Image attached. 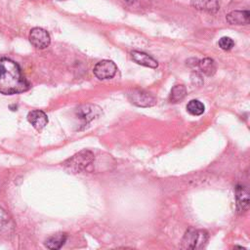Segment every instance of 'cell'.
Returning a JSON list of instances; mask_svg holds the SVG:
<instances>
[{
  "label": "cell",
  "mask_w": 250,
  "mask_h": 250,
  "mask_svg": "<svg viewBox=\"0 0 250 250\" xmlns=\"http://www.w3.org/2000/svg\"><path fill=\"white\" fill-rule=\"evenodd\" d=\"M128 98L132 104L138 106H151L156 103L152 95L140 90H134L133 92L128 94Z\"/></svg>",
  "instance_id": "obj_6"
},
{
  "label": "cell",
  "mask_w": 250,
  "mask_h": 250,
  "mask_svg": "<svg viewBox=\"0 0 250 250\" xmlns=\"http://www.w3.org/2000/svg\"><path fill=\"white\" fill-rule=\"evenodd\" d=\"M29 83L21 73L17 62L8 59H0V93L14 95L27 91Z\"/></svg>",
  "instance_id": "obj_1"
},
{
  "label": "cell",
  "mask_w": 250,
  "mask_h": 250,
  "mask_svg": "<svg viewBox=\"0 0 250 250\" xmlns=\"http://www.w3.org/2000/svg\"><path fill=\"white\" fill-rule=\"evenodd\" d=\"M208 240V233L205 230H198L193 228L188 229L182 240L184 249H199L205 246Z\"/></svg>",
  "instance_id": "obj_3"
},
{
  "label": "cell",
  "mask_w": 250,
  "mask_h": 250,
  "mask_svg": "<svg viewBox=\"0 0 250 250\" xmlns=\"http://www.w3.org/2000/svg\"><path fill=\"white\" fill-rule=\"evenodd\" d=\"M187 95V90L184 85H175L170 94V101L172 103H178L182 101Z\"/></svg>",
  "instance_id": "obj_16"
},
{
  "label": "cell",
  "mask_w": 250,
  "mask_h": 250,
  "mask_svg": "<svg viewBox=\"0 0 250 250\" xmlns=\"http://www.w3.org/2000/svg\"><path fill=\"white\" fill-rule=\"evenodd\" d=\"M101 114V108L94 104H83L76 109V115L84 123L92 121Z\"/></svg>",
  "instance_id": "obj_7"
},
{
  "label": "cell",
  "mask_w": 250,
  "mask_h": 250,
  "mask_svg": "<svg viewBox=\"0 0 250 250\" xmlns=\"http://www.w3.org/2000/svg\"><path fill=\"white\" fill-rule=\"evenodd\" d=\"M94 160V153L88 149H84L74 154L63 162V166L68 171L77 173L84 170Z\"/></svg>",
  "instance_id": "obj_2"
},
{
  "label": "cell",
  "mask_w": 250,
  "mask_h": 250,
  "mask_svg": "<svg viewBox=\"0 0 250 250\" xmlns=\"http://www.w3.org/2000/svg\"><path fill=\"white\" fill-rule=\"evenodd\" d=\"M226 20L230 24H248L250 21V12L244 11H231L226 17Z\"/></svg>",
  "instance_id": "obj_9"
},
{
  "label": "cell",
  "mask_w": 250,
  "mask_h": 250,
  "mask_svg": "<svg viewBox=\"0 0 250 250\" xmlns=\"http://www.w3.org/2000/svg\"><path fill=\"white\" fill-rule=\"evenodd\" d=\"M127 2H132V1H134V0H126Z\"/></svg>",
  "instance_id": "obj_19"
},
{
  "label": "cell",
  "mask_w": 250,
  "mask_h": 250,
  "mask_svg": "<svg viewBox=\"0 0 250 250\" xmlns=\"http://www.w3.org/2000/svg\"><path fill=\"white\" fill-rule=\"evenodd\" d=\"M27 120L37 131H40L47 125L48 116L44 111L39 109H34L28 112Z\"/></svg>",
  "instance_id": "obj_8"
},
{
  "label": "cell",
  "mask_w": 250,
  "mask_h": 250,
  "mask_svg": "<svg viewBox=\"0 0 250 250\" xmlns=\"http://www.w3.org/2000/svg\"><path fill=\"white\" fill-rule=\"evenodd\" d=\"M131 58L132 60L141 65L155 68L158 65V62L156 60H154L152 57L147 55L146 53L140 52V51H133L131 52Z\"/></svg>",
  "instance_id": "obj_10"
},
{
  "label": "cell",
  "mask_w": 250,
  "mask_h": 250,
  "mask_svg": "<svg viewBox=\"0 0 250 250\" xmlns=\"http://www.w3.org/2000/svg\"><path fill=\"white\" fill-rule=\"evenodd\" d=\"M116 71H117L116 64L109 60H103L99 62L93 69L95 76L100 80L112 78L115 75Z\"/></svg>",
  "instance_id": "obj_4"
},
{
  "label": "cell",
  "mask_w": 250,
  "mask_h": 250,
  "mask_svg": "<svg viewBox=\"0 0 250 250\" xmlns=\"http://www.w3.org/2000/svg\"><path fill=\"white\" fill-rule=\"evenodd\" d=\"M67 239V235L64 232H58L45 240V246L51 250H58L62 247Z\"/></svg>",
  "instance_id": "obj_12"
},
{
  "label": "cell",
  "mask_w": 250,
  "mask_h": 250,
  "mask_svg": "<svg viewBox=\"0 0 250 250\" xmlns=\"http://www.w3.org/2000/svg\"><path fill=\"white\" fill-rule=\"evenodd\" d=\"M8 215L4 212V210L0 209V224L3 225V224H6L8 223Z\"/></svg>",
  "instance_id": "obj_18"
},
{
  "label": "cell",
  "mask_w": 250,
  "mask_h": 250,
  "mask_svg": "<svg viewBox=\"0 0 250 250\" xmlns=\"http://www.w3.org/2000/svg\"><path fill=\"white\" fill-rule=\"evenodd\" d=\"M191 6L199 11L207 13H216L220 9L218 0H191Z\"/></svg>",
  "instance_id": "obj_11"
},
{
  "label": "cell",
  "mask_w": 250,
  "mask_h": 250,
  "mask_svg": "<svg viewBox=\"0 0 250 250\" xmlns=\"http://www.w3.org/2000/svg\"><path fill=\"white\" fill-rule=\"evenodd\" d=\"M237 204L242 210H246L249 205V197H248V190L243 186H237L235 189Z\"/></svg>",
  "instance_id": "obj_13"
},
{
  "label": "cell",
  "mask_w": 250,
  "mask_h": 250,
  "mask_svg": "<svg viewBox=\"0 0 250 250\" xmlns=\"http://www.w3.org/2000/svg\"><path fill=\"white\" fill-rule=\"evenodd\" d=\"M187 110L191 115L198 116V115H201L204 112L205 106H204V104L200 101H198V100H191L187 104Z\"/></svg>",
  "instance_id": "obj_15"
},
{
  "label": "cell",
  "mask_w": 250,
  "mask_h": 250,
  "mask_svg": "<svg viewBox=\"0 0 250 250\" xmlns=\"http://www.w3.org/2000/svg\"><path fill=\"white\" fill-rule=\"evenodd\" d=\"M198 68L206 75L211 76L216 72V63L210 58H205L199 62H197Z\"/></svg>",
  "instance_id": "obj_14"
},
{
  "label": "cell",
  "mask_w": 250,
  "mask_h": 250,
  "mask_svg": "<svg viewBox=\"0 0 250 250\" xmlns=\"http://www.w3.org/2000/svg\"><path fill=\"white\" fill-rule=\"evenodd\" d=\"M218 45H219V47L221 49H223L225 51H229V50H230L234 46V42H233V40L230 37L225 36V37H222L219 40Z\"/></svg>",
  "instance_id": "obj_17"
},
{
  "label": "cell",
  "mask_w": 250,
  "mask_h": 250,
  "mask_svg": "<svg viewBox=\"0 0 250 250\" xmlns=\"http://www.w3.org/2000/svg\"><path fill=\"white\" fill-rule=\"evenodd\" d=\"M29 41L37 49H45L50 45L51 38L45 29L41 27H34L29 32Z\"/></svg>",
  "instance_id": "obj_5"
}]
</instances>
